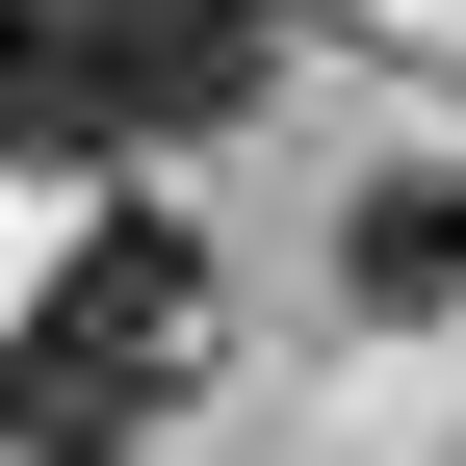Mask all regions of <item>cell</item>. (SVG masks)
<instances>
[{"instance_id": "cell-2", "label": "cell", "mask_w": 466, "mask_h": 466, "mask_svg": "<svg viewBox=\"0 0 466 466\" xmlns=\"http://www.w3.org/2000/svg\"><path fill=\"white\" fill-rule=\"evenodd\" d=\"M26 26V130H208L259 78V0H0Z\"/></svg>"}, {"instance_id": "cell-3", "label": "cell", "mask_w": 466, "mask_h": 466, "mask_svg": "<svg viewBox=\"0 0 466 466\" xmlns=\"http://www.w3.org/2000/svg\"><path fill=\"white\" fill-rule=\"evenodd\" d=\"M363 311H466V182H363Z\"/></svg>"}, {"instance_id": "cell-1", "label": "cell", "mask_w": 466, "mask_h": 466, "mask_svg": "<svg viewBox=\"0 0 466 466\" xmlns=\"http://www.w3.org/2000/svg\"><path fill=\"white\" fill-rule=\"evenodd\" d=\"M182 363H208V259H182V233H78V285L0 337V441L104 466V441L182 415Z\"/></svg>"}]
</instances>
